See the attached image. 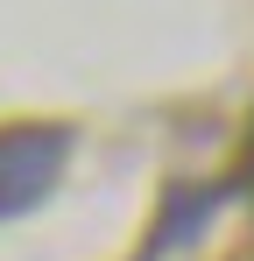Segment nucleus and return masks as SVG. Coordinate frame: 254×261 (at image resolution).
<instances>
[{"mask_svg":"<svg viewBox=\"0 0 254 261\" xmlns=\"http://www.w3.org/2000/svg\"><path fill=\"white\" fill-rule=\"evenodd\" d=\"M57 155H64L57 134H14V141H0V212L36 205L49 191V176H57Z\"/></svg>","mask_w":254,"mask_h":261,"instance_id":"nucleus-1","label":"nucleus"}]
</instances>
